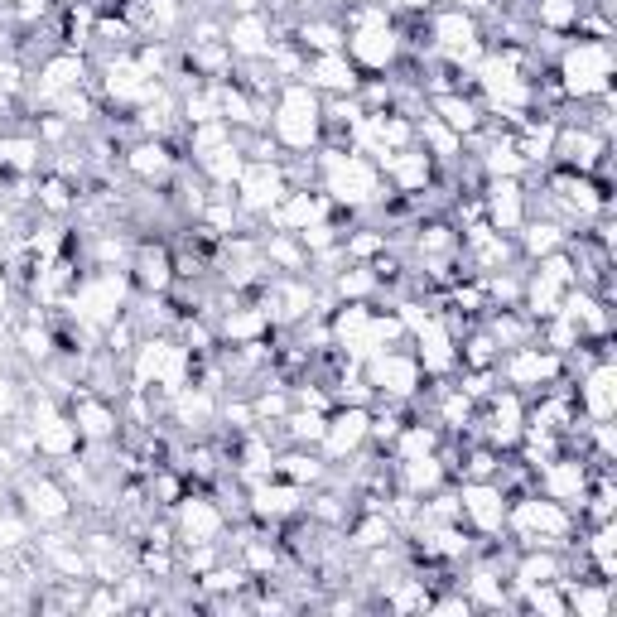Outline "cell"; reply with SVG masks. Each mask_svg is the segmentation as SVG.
<instances>
[{"label":"cell","instance_id":"6da1fadb","mask_svg":"<svg viewBox=\"0 0 617 617\" xmlns=\"http://www.w3.org/2000/svg\"><path fill=\"white\" fill-rule=\"evenodd\" d=\"M608 73H613V58H608V44L603 39H579L569 54H564V87L574 97H598L608 92Z\"/></svg>","mask_w":617,"mask_h":617},{"label":"cell","instance_id":"7a4b0ae2","mask_svg":"<svg viewBox=\"0 0 617 617\" xmlns=\"http://www.w3.org/2000/svg\"><path fill=\"white\" fill-rule=\"evenodd\" d=\"M319 111H323L319 97H314L309 87H290L285 102H280V111H275V140L304 150V145L314 140V131H319Z\"/></svg>","mask_w":617,"mask_h":617},{"label":"cell","instance_id":"3957f363","mask_svg":"<svg viewBox=\"0 0 617 617\" xmlns=\"http://www.w3.org/2000/svg\"><path fill=\"white\" fill-rule=\"evenodd\" d=\"M415 381H420V362H415V357H401V352H391V348L376 352V362H372L376 391H386V396H410Z\"/></svg>","mask_w":617,"mask_h":617},{"label":"cell","instance_id":"277c9868","mask_svg":"<svg viewBox=\"0 0 617 617\" xmlns=\"http://www.w3.org/2000/svg\"><path fill=\"white\" fill-rule=\"evenodd\" d=\"M502 372H507L511 386H540V381H550V376L560 372V357H550V352H540V348H511L507 362H497Z\"/></svg>","mask_w":617,"mask_h":617},{"label":"cell","instance_id":"5b68a950","mask_svg":"<svg viewBox=\"0 0 617 617\" xmlns=\"http://www.w3.org/2000/svg\"><path fill=\"white\" fill-rule=\"evenodd\" d=\"M463 511H468L483 531H497V526H502V516H507V507H502V483L487 487L483 478H473V483L463 487Z\"/></svg>","mask_w":617,"mask_h":617},{"label":"cell","instance_id":"8992f818","mask_svg":"<svg viewBox=\"0 0 617 617\" xmlns=\"http://www.w3.org/2000/svg\"><path fill=\"white\" fill-rule=\"evenodd\" d=\"M367 430H372V415L367 410H343V415H333V425L323 430V439H328L333 454H348V449H357L367 439Z\"/></svg>","mask_w":617,"mask_h":617},{"label":"cell","instance_id":"52a82bcc","mask_svg":"<svg viewBox=\"0 0 617 617\" xmlns=\"http://www.w3.org/2000/svg\"><path fill=\"white\" fill-rule=\"evenodd\" d=\"M309 82H314V87H328V92H352V87H357V63H352L348 54H319Z\"/></svg>","mask_w":617,"mask_h":617},{"label":"cell","instance_id":"ba28073f","mask_svg":"<svg viewBox=\"0 0 617 617\" xmlns=\"http://www.w3.org/2000/svg\"><path fill=\"white\" fill-rule=\"evenodd\" d=\"M227 44H232L237 54H246V58L270 54V44H266V25H261V15H256V10H251V15H237V25L227 29Z\"/></svg>","mask_w":617,"mask_h":617},{"label":"cell","instance_id":"9c48e42d","mask_svg":"<svg viewBox=\"0 0 617 617\" xmlns=\"http://www.w3.org/2000/svg\"><path fill=\"white\" fill-rule=\"evenodd\" d=\"M487 208H492V217H497V227L502 232H511V227H521V193H516V184H502V179H492V188H487Z\"/></svg>","mask_w":617,"mask_h":617},{"label":"cell","instance_id":"30bf717a","mask_svg":"<svg viewBox=\"0 0 617 617\" xmlns=\"http://www.w3.org/2000/svg\"><path fill=\"white\" fill-rule=\"evenodd\" d=\"M608 386H613V367H608V362L579 386V396H584L593 420H608V415H613V391H608Z\"/></svg>","mask_w":617,"mask_h":617},{"label":"cell","instance_id":"8fae6325","mask_svg":"<svg viewBox=\"0 0 617 617\" xmlns=\"http://www.w3.org/2000/svg\"><path fill=\"white\" fill-rule=\"evenodd\" d=\"M280 193H285V188H280V174L256 160V169L246 174V203H251V208H270V203H280Z\"/></svg>","mask_w":617,"mask_h":617},{"label":"cell","instance_id":"7c38bea8","mask_svg":"<svg viewBox=\"0 0 617 617\" xmlns=\"http://www.w3.org/2000/svg\"><path fill=\"white\" fill-rule=\"evenodd\" d=\"M434 111L444 116V126H449L454 135L478 131V107H473V102H463V97H434Z\"/></svg>","mask_w":617,"mask_h":617},{"label":"cell","instance_id":"4fadbf2b","mask_svg":"<svg viewBox=\"0 0 617 617\" xmlns=\"http://www.w3.org/2000/svg\"><path fill=\"white\" fill-rule=\"evenodd\" d=\"M29 511L39 521H58V516H68V502H63V492L54 483H34L29 487Z\"/></svg>","mask_w":617,"mask_h":617},{"label":"cell","instance_id":"5bb4252c","mask_svg":"<svg viewBox=\"0 0 617 617\" xmlns=\"http://www.w3.org/2000/svg\"><path fill=\"white\" fill-rule=\"evenodd\" d=\"M111 425H116V420H111L107 405H97V401L78 405V434H87V439H107Z\"/></svg>","mask_w":617,"mask_h":617},{"label":"cell","instance_id":"9a60e30c","mask_svg":"<svg viewBox=\"0 0 617 617\" xmlns=\"http://www.w3.org/2000/svg\"><path fill=\"white\" fill-rule=\"evenodd\" d=\"M131 169H135V174H145V179H150V174L160 179V174H169V150H164L160 140H155V145H135V150H131Z\"/></svg>","mask_w":617,"mask_h":617},{"label":"cell","instance_id":"2e32d148","mask_svg":"<svg viewBox=\"0 0 617 617\" xmlns=\"http://www.w3.org/2000/svg\"><path fill=\"white\" fill-rule=\"evenodd\" d=\"M140 285L145 290H164L169 285V256L164 251H140Z\"/></svg>","mask_w":617,"mask_h":617},{"label":"cell","instance_id":"e0dca14e","mask_svg":"<svg viewBox=\"0 0 617 617\" xmlns=\"http://www.w3.org/2000/svg\"><path fill=\"white\" fill-rule=\"evenodd\" d=\"M560 246V227L555 222H536V227H526V251L531 256H550Z\"/></svg>","mask_w":617,"mask_h":617},{"label":"cell","instance_id":"ac0fdd59","mask_svg":"<svg viewBox=\"0 0 617 617\" xmlns=\"http://www.w3.org/2000/svg\"><path fill=\"white\" fill-rule=\"evenodd\" d=\"M285 425H290V434H295V439H314V444H319L323 430H328V420H323V415H290Z\"/></svg>","mask_w":617,"mask_h":617},{"label":"cell","instance_id":"d6986e66","mask_svg":"<svg viewBox=\"0 0 617 617\" xmlns=\"http://www.w3.org/2000/svg\"><path fill=\"white\" fill-rule=\"evenodd\" d=\"M463 362H468V367H492V362H497V352H492V338H487V333H478V338H473V343L463 348Z\"/></svg>","mask_w":617,"mask_h":617},{"label":"cell","instance_id":"ffe728a7","mask_svg":"<svg viewBox=\"0 0 617 617\" xmlns=\"http://www.w3.org/2000/svg\"><path fill=\"white\" fill-rule=\"evenodd\" d=\"M323 468L319 463H314V458H304V454H295V458H285V478H295V483H304V478H309V483H314V478H319Z\"/></svg>","mask_w":617,"mask_h":617},{"label":"cell","instance_id":"44dd1931","mask_svg":"<svg viewBox=\"0 0 617 617\" xmlns=\"http://www.w3.org/2000/svg\"><path fill=\"white\" fill-rule=\"evenodd\" d=\"M20 10H25V15H39V10H49V0H20Z\"/></svg>","mask_w":617,"mask_h":617},{"label":"cell","instance_id":"7402d4cb","mask_svg":"<svg viewBox=\"0 0 617 617\" xmlns=\"http://www.w3.org/2000/svg\"><path fill=\"white\" fill-rule=\"evenodd\" d=\"M232 5H237V10H242V15H251V10H256V5H261V0H232Z\"/></svg>","mask_w":617,"mask_h":617},{"label":"cell","instance_id":"603a6c76","mask_svg":"<svg viewBox=\"0 0 617 617\" xmlns=\"http://www.w3.org/2000/svg\"><path fill=\"white\" fill-rule=\"evenodd\" d=\"M401 5H410V10H430L434 0H401Z\"/></svg>","mask_w":617,"mask_h":617},{"label":"cell","instance_id":"cb8c5ba5","mask_svg":"<svg viewBox=\"0 0 617 617\" xmlns=\"http://www.w3.org/2000/svg\"><path fill=\"white\" fill-rule=\"evenodd\" d=\"M463 5H468V10H483L487 0H458V10H463Z\"/></svg>","mask_w":617,"mask_h":617}]
</instances>
